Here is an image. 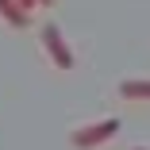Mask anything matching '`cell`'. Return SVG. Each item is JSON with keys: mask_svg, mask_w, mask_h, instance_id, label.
I'll return each mask as SVG.
<instances>
[{"mask_svg": "<svg viewBox=\"0 0 150 150\" xmlns=\"http://www.w3.org/2000/svg\"><path fill=\"white\" fill-rule=\"evenodd\" d=\"M115 135H119V119H96V123L77 127V131L69 135V146H73V150H96V146H104V142L115 139Z\"/></svg>", "mask_w": 150, "mask_h": 150, "instance_id": "cell-1", "label": "cell"}, {"mask_svg": "<svg viewBox=\"0 0 150 150\" xmlns=\"http://www.w3.org/2000/svg\"><path fill=\"white\" fill-rule=\"evenodd\" d=\"M39 35H42V50L50 54V62H54L58 69H73V50H69V42L62 39V31H58L54 23H42Z\"/></svg>", "mask_w": 150, "mask_h": 150, "instance_id": "cell-2", "label": "cell"}, {"mask_svg": "<svg viewBox=\"0 0 150 150\" xmlns=\"http://www.w3.org/2000/svg\"><path fill=\"white\" fill-rule=\"evenodd\" d=\"M119 96L123 100H150V77H123L119 81Z\"/></svg>", "mask_w": 150, "mask_h": 150, "instance_id": "cell-3", "label": "cell"}, {"mask_svg": "<svg viewBox=\"0 0 150 150\" xmlns=\"http://www.w3.org/2000/svg\"><path fill=\"white\" fill-rule=\"evenodd\" d=\"M0 19L8 27H27V12L19 8V0H0Z\"/></svg>", "mask_w": 150, "mask_h": 150, "instance_id": "cell-4", "label": "cell"}, {"mask_svg": "<svg viewBox=\"0 0 150 150\" xmlns=\"http://www.w3.org/2000/svg\"><path fill=\"white\" fill-rule=\"evenodd\" d=\"M35 4H39V0H19V8H23V12H31Z\"/></svg>", "mask_w": 150, "mask_h": 150, "instance_id": "cell-5", "label": "cell"}, {"mask_svg": "<svg viewBox=\"0 0 150 150\" xmlns=\"http://www.w3.org/2000/svg\"><path fill=\"white\" fill-rule=\"evenodd\" d=\"M39 4H46V8H50V4H54V0H39Z\"/></svg>", "mask_w": 150, "mask_h": 150, "instance_id": "cell-6", "label": "cell"}, {"mask_svg": "<svg viewBox=\"0 0 150 150\" xmlns=\"http://www.w3.org/2000/svg\"><path fill=\"white\" fill-rule=\"evenodd\" d=\"M135 150H146V146H135Z\"/></svg>", "mask_w": 150, "mask_h": 150, "instance_id": "cell-7", "label": "cell"}]
</instances>
